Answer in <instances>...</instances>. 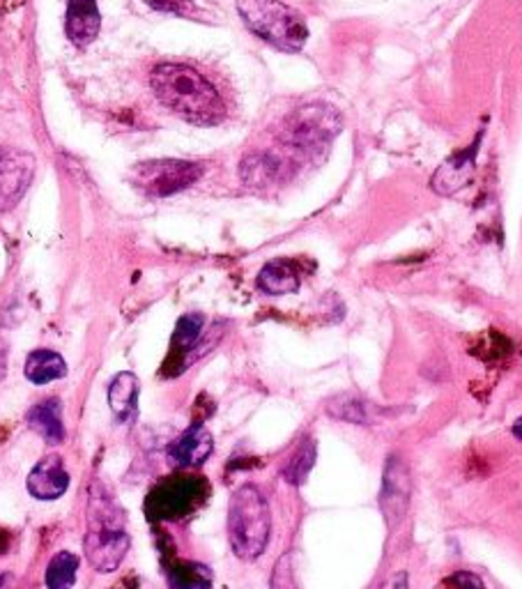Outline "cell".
I'll list each match as a JSON object with an SVG mask.
<instances>
[{
  "instance_id": "obj_21",
  "label": "cell",
  "mask_w": 522,
  "mask_h": 589,
  "mask_svg": "<svg viewBox=\"0 0 522 589\" xmlns=\"http://www.w3.org/2000/svg\"><path fill=\"white\" fill-rule=\"evenodd\" d=\"M313 465H315V442L309 437L302 442L300 449H297L292 454V458L286 463L284 479L292 486H302L307 481V477L311 475Z\"/></svg>"
},
{
  "instance_id": "obj_24",
  "label": "cell",
  "mask_w": 522,
  "mask_h": 589,
  "mask_svg": "<svg viewBox=\"0 0 522 589\" xmlns=\"http://www.w3.org/2000/svg\"><path fill=\"white\" fill-rule=\"evenodd\" d=\"M440 589H486L481 578L469 574V571H456L452 576H446L440 585Z\"/></svg>"
},
{
  "instance_id": "obj_2",
  "label": "cell",
  "mask_w": 522,
  "mask_h": 589,
  "mask_svg": "<svg viewBox=\"0 0 522 589\" xmlns=\"http://www.w3.org/2000/svg\"><path fill=\"white\" fill-rule=\"evenodd\" d=\"M84 548L99 574L115 571L130 553L127 515L102 481H92L88 493V532Z\"/></svg>"
},
{
  "instance_id": "obj_9",
  "label": "cell",
  "mask_w": 522,
  "mask_h": 589,
  "mask_svg": "<svg viewBox=\"0 0 522 589\" xmlns=\"http://www.w3.org/2000/svg\"><path fill=\"white\" fill-rule=\"evenodd\" d=\"M212 447L214 442L208 429L201 424H193L168 447V460L170 465H176V468L182 470L198 468V465H203L210 458Z\"/></svg>"
},
{
  "instance_id": "obj_3",
  "label": "cell",
  "mask_w": 522,
  "mask_h": 589,
  "mask_svg": "<svg viewBox=\"0 0 522 589\" xmlns=\"http://www.w3.org/2000/svg\"><path fill=\"white\" fill-rule=\"evenodd\" d=\"M271 515L267 500L252 484L237 488L229 507V538L240 559H258L269 542Z\"/></svg>"
},
{
  "instance_id": "obj_10",
  "label": "cell",
  "mask_w": 522,
  "mask_h": 589,
  "mask_svg": "<svg viewBox=\"0 0 522 589\" xmlns=\"http://www.w3.org/2000/svg\"><path fill=\"white\" fill-rule=\"evenodd\" d=\"M69 486V475L58 454L44 456L29 475V493L37 500H58Z\"/></svg>"
},
{
  "instance_id": "obj_6",
  "label": "cell",
  "mask_w": 522,
  "mask_h": 589,
  "mask_svg": "<svg viewBox=\"0 0 522 589\" xmlns=\"http://www.w3.org/2000/svg\"><path fill=\"white\" fill-rule=\"evenodd\" d=\"M341 130V118L325 104H309L297 109L284 130V141L300 151H318L327 145Z\"/></svg>"
},
{
  "instance_id": "obj_25",
  "label": "cell",
  "mask_w": 522,
  "mask_h": 589,
  "mask_svg": "<svg viewBox=\"0 0 522 589\" xmlns=\"http://www.w3.org/2000/svg\"><path fill=\"white\" fill-rule=\"evenodd\" d=\"M147 5L159 10V12H168V14H191L193 12V3L191 0H145Z\"/></svg>"
},
{
  "instance_id": "obj_5",
  "label": "cell",
  "mask_w": 522,
  "mask_h": 589,
  "mask_svg": "<svg viewBox=\"0 0 522 589\" xmlns=\"http://www.w3.org/2000/svg\"><path fill=\"white\" fill-rule=\"evenodd\" d=\"M203 166H198L193 162H182V159H153L143 162L134 168L132 180L134 185L145 191L147 196H173L193 182L201 180Z\"/></svg>"
},
{
  "instance_id": "obj_8",
  "label": "cell",
  "mask_w": 522,
  "mask_h": 589,
  "mask_svg": "<svg viewBox=\"0 0 522 589\" xmlns=\"http://www.w3.org/2000/svg\"><path fill=\"white\" fill-rule=\"evenodd\" d=\"M410 496H412V481H410V473L406 468V463L399 456H391L387 460L385 481L380 490V504H382V513L389 527L401 523V519L410 507Z\"/></svg>"
},
{
  "instance_id": "obj_4",
  "label": "cell",
  "mask_w": 522,
  "mask_h": 589,
  "mask_svg": "<svg viewBox=\"0 0 522 589\" xmlns=\"http://www.w3.org/2000/svg\"><path fill=\"white\" fill-rule=\"evenodd\" d=\"M237 12L248 31L281 52H300L309 40L304 19L279 0H237Z\"/></svg>"
},
{
  "instance_id": "obj_23",
  "label": "cell",
  "mask_w": 522,
  "mask_h": 589,
  "mask_svg": "<svg viewBox=\"0 0 522 589\" xmlns=\"http://www.w3.org/2000/svg\"><path fill=\"white\" fill-rule=\"evenodd\" d=\"M203 315L201 313H187L180 318V323L176 327V334H173V341H176V346L182 351H189L196 346V341L201 338L203 332Z\"/></svg>"
},
{
  "instance_id": "obj_26",
  "label": "cell",
  "mask_w": 522,
  "mask_h": 589,
  "mask_svg": "<svg viewBox=\"0 0 522 589\" xmlns=\"http://www.w3.org/2000/svg\"><path fill=\"white\" fill-rule=\"evenodd\" d=\"M5 371H8V346L0 341V380L5 378Z\"/></svg>"
},
{
  "instance_id": "obj_20",
  "label": "cell",
  "mask_w": 522,
  "mask_h": 589,
  "mask_svg": "<svg viewBox=\"0 0 522 589\" xmlns=\"http://www.w3.org/2000/svg\"><path fill=\"white\" fill-rule=\"evenodd\" d=\"M77 571H79V559L77 555H71L67 551L58 553L46 567V587L48 589H71V585L77 582Z\"/></svg>"
},
{
  "instance_id": "obj_28",
  "label": "cell",
  "mask_w": 522,
  "mask_h": 589,
  "mask_svg": "<svg viewBox=\"0 0 522 589\" xmlns=\"http://www.w3.org/2000/svg\"><path fill=\"white\" fill-rule=\"evenodd\" d=\"M511 431H513V435H515V437L522 442V414L518 416V420H515V424H513V429H511Z\"/></svg>"
},
{
  "instance_id": "obj_7",
  "label": "cell",
  "mask_w": 522,
  "mask_h": 589,
  "mask_svg": "<svg viewBox=\"0 0 522 589\" xmlns=\"http://www.w3.org/2000/svg\"><path fill=\"white\" fill-rule=\"evenodd\" d=\"M35 178V157L16 147H0V212L12 210Z\"/></svg>"
},
{
  "instance_id": "obj_11",
  "label": "cell",
  "mask_w": 522,
  "mask_h": 589,
  "mask_svg": "<svg viewBox=\"0 0 522 589\" xmlns=\"http://www.w3.org/2000/svg\"><path fill=\"white\" fill-rule=\"evenodd\" d=\"M479 141H481V136L475 141V145L467 147V151L458 153L456 157H452L444 166L437 168V174L431 180V187L437 193L452 196L458 189H463L465 185H469L471 174H475V162H477V153H479Z\"/></svg>"
},
{
  "instance_id": "obj_22",
  "label": "cell",
  "mask_w": 522,
  "mask_h": 589,
  "mask_svg": "<svg viewBox=\"0 0 522 589\" xmlns=\"http://www.w3.org/2000/svg\"><path fill=\"white\" fill-rule=\"evenodd\" d=\"M279 174V164L269 155H252L242 164V180L252 187H265Z\"/></svg>"
},
{
  "instance_id": "obj_15",
  "label": "cell",
  "mask_w": 522,
  "mask_h": 589,
  "mask_svg": "<svg viewBox=\"0 0 522 589\" xmlns=\"http://www.w3.org/2000/svg\"><path fill=\"white\" fill-rule=\"evenodd\" d=\"M109 405L120 422H132L138 412V380L134 374H120L109 385Z\"/></svg>"
},
{
  "instance_id": "obj_14",
  "label": "cell",
  "mask_w": 522,
  "mask_h": 589,
  "mask_svg": "<svg viewBox=\"0 0 522 589\" xmlns=\"http://www.w3.org/2000/svg\"><path fill=\"white\" fill-rule=\"evenodd\" d=\"M29 426L46 442V445H60L65 440L63 426V410L58 399H46L31 408L29 412Z\"/></svg>"
},
{
  "instance_id": "obj_19",
  "label": "cell",
  "mask_w": 522,
  "mask_h": 589,
  "mask_svg": "<svg viewBox=\"0 0 522 589\" xmlns=\"http://www.w3.org/2000/svg\"><path fill=\"white\" fill-rule=\"evenodd\" d=\"M327 412L334 420L353 422V424H373L376 410H373L362 397H336L327 403Z\"/></svg>"
},
{
  "instance_id": "obj_18",
  "label": "cell",
  "mask_w": 522,
  "mask_h": 589,
  "mask_svg": "<svg viewBox=\"0 0 522 589\" xmlns=\"http://www.w3.org/2000/svg\"><path fill=\"white\" fill-rule=\"evenodd\" d=\"M170 589H210L212 571L201 562H180L168 571Z\"/></svg>"
},
{
  "instance_id": "obj_17",
  "label": "cell",
  "mask_w": 522,
  "mask_h": 589,
  "mask_svg": "<svg viewBox=\"0 0 522 589\" xmlns=\"http://www.w3.org/2000/svg\"><path fill=\"white\" fill-rule=\"evenodd\" d=\"M67 376L65 359L54 351H35L26 362V378L33 385H48Z\"/></svg>"
},
{
  "instance_id": "obj_12",
  "label": "cell",
  "mask_w": 522,
  "mask_h": 589,
  "mask_svg": "<svg viewBox=\"0 0 522 589\" xmlns=\"http://www.w3.org/2000/svg\"><path fill=\"white\" fill-rule=\"evenodd\" d=\"M99 23H102V16H99L97 0H67L65 31L74 44H90L99 33Z\"/></svg>"
},
{
  "instance_id": "obj_27",
  "label": "cell",
  "mask_w": 522,
  "mask_h": 589,
  "mask_svg": "<svg viewBox=\"0 0 522 589\" xmlns=\"http://www.w3.org/2000/svg\"><path fill=\"white\" fill-rule=\"evenodd\" d=\"M385 589H408V576L406 574L393 576Z\"/></svg>"
},
{
  "instance_id": "obj_13",
  "label": "cell",
  "mask_w": 522,
  "mask_h": 589,
  "mask_svg": "<svg viewBox=\"0 0 522 589\" xmlns=\"http://www.w3.org/2000/svg\"><path fill=\"white\" fill-rule=\"evenodd\" d=\"M196 500V481L180 479L166 486H159L155 490V496L151 500V509L157 515H164V519H170V515H180L185 513Z\"/></svg>"
},
{
  "instance_id": "obj_16",
  "label": "cell",
  "mask_w": 522,
  "mask_h": 589,
  "mask_svg": "<svg viewBox=\"0 0 522 589\" xmlns=\"http://www.w3.org/2000/svg\"><path fill=\"white\" fill-rule=\"evenodd\" d=\"M258 286L267 294H286L300 286V275L290 260H269L258 275Z\"/></svg>"
},
{
  "instance_id": "obj_1",
  "label": "cell",
  "mask_w": 522,
  "mask_h": 589,
  "mask_svg": "<svg viewBox=\"0 0 522 589\" xmlns=\"http://www.w3.org/2000/svg\"><path fill=\"white\" fill-rule=\"evenodd\" d=\"M151 84L157 100L191 125L214 127L226 118V104L216 88L187 65L166 63L155 67Z\"/></svg>"
}]
</instances>
